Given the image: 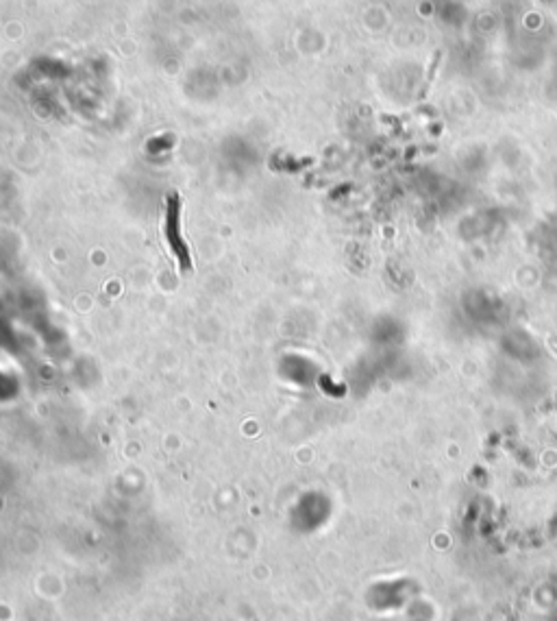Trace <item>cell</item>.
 <instances>
[{
  "label": "cell",
  "instance_id": "obj_1",
  "mask_svg": "<svg viewBox=\"0 0 557 621\" xmlns=\"http://www.w3.org/2000/svg\"><path fill=\"white\" fill-rule=\"evenodd\" d=\"M181 214H183V203L179 192H172L165 199V221H163V238L168 242V247L172 255L177 257V264L181 268V273H192V253L189 247L183 238L181 229Z\"/></svg>",
  "mask_w": 557,
  "mask_h": 621
}]
</instances>
